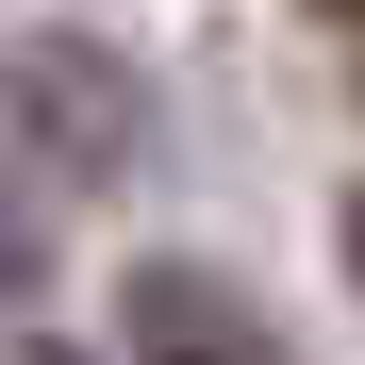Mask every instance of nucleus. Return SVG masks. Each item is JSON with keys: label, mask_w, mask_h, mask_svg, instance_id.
Returning a JSON list of instances; mask_svg holds the SVG:
<instances>
[{"label": "nucleus", "mask_w": 365, "mask_h": 365, "mask_svg": "<svg viewBox=\"0 0 365 365\" xmlns=\"http://www.w3.org/2000/svg\"><path fill=\"white\" fill-rule=\"evenodd\" d=\"M17 365H83V349H67V332H34V349H17Z\"/></svg>", "instance_id": "obj_4"}, {"label": "nucleus", "mask_w": 365, "mask_h": 365, "mask_svg": "<svg viewBox=\"0 0 365 365\" xmlns=\"http://www.w3.org/2000/svg\"><path fill=\"white\" fill-rule=\"evenodd\" d=\"M349 282H365V182H349Z\"/></svg>", "instance_id": "obj_5"}, {"label": "nucleus", "mask_w": 365, "mask_h": 365, "mask_svg": "<svg viewBox=\"0 0 365 365\" xmlns=\"http://www.w3.org/2000/svg\"><path fill=\"white\" fill-rule=\"evenodd\" d=\"M17 150H34V182H133L150 166V83L100 34H17Z\"/></svg>", "instance_id": "obj_1"}, {"label": "nucleus", "mask_w": 365, "mask_h": 365, "mask_svg": "<svg viewBox=\"0 0 365 365\" xmlns=\"http://www.w3.org/2000/svg\"><path fill=\"white\" fill-rule=\"evenodd\" d=\"M116 349H133V365H299L282 316L250 282H216V266H133V282H116Z\"/></svg>", "instance_id": "obj_2"}, {"label": "nucleus", "mask_w": 365, "mask_h": 365, "mask_svg": "<svg viewBox=\"0 0 365 365\" xmlns=\"http://www.w3.org/2000/svg\"><path fill=\"white\" fill-rule=\"evenodd\" d=\"M316 17H332V50H349V67H365V0H316ZM349 100H365V83H349Z\"/></svg>", "instance_id": "obj_3"}]
</instances>
